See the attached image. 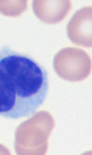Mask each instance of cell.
<instances>
[{
	"label": "cell",
	"mask_w": 92,
	"mask_h": 155,
	"mask_svg": "<svg viewBox=\"0 0 92 155\" xmlns=\"http://www.w3.org/2000/svg\"><path fill=\"white\" fill-rule=\"evenodd\" d=\"M48 88L47 72L37 61L7 48L0 50V117L17 120L34 114Z\"/></svg>",
	"instance_id": "cell-1"
},
{
	"label": "cell",
	"mask_w": 92,
	"mask_h": 155,
	"mask_svg": "<svg viewBox=\"0 0 92 155\" xmlns=\"http://www.w3.org/2000/svg\"><path fill=\"white\" fill-rule=\"evenodd\" d=\"M55 125L50 112L40 110L21 123L15 132V150L19 155H43Z\"/></svg>",
	"instance_id": "cell-2"
},
{
	"label": "cell",
	"mask_w": 92,
	"mask_h": 155,
	"mask_svg": "<svg viewBox=\"0 0 92 155\" xmlns=\"http://www.w3.org/2000/svg\"><path fill=\"white\" fill-rule=\"evenodd\" d=\"M91 67L90 57L80 48H63L56 53L54 59L55 73L67 81L79 82L87 79L90 75Z\"/></svg>",
	"instance_id": "cell-3"
},
{
	"label": "cell",
	"mask_w": 92,
	"mask_h": 155,
	"mask_svg": "<svg viewBox=\"0 0 92 155\" xmlns=\"http://www.w3.org/2000/svg\"><path fill=\"white\" fill-rule=\"evenodd\" d=\"M92 8L77 10L67 24V35L74 44L86 48L92 46Z\"/></svg>",
	"instance_id": "cell-4"
},
{
	"label": "cell",
	"mask_w": 92,
	"mask_h": 155,
	"mask_svg": "<svg viewBox=\"0 0 92 155\" xmlns=\"http://www.w3.org/2000/svg\"><path fill=\"white\" fill-rule=\"evenodd\" d=\"M69 0H34L32 9L35 16L48 24L58 23L64 20L71 9Z\"/></svg>",
	"instance_id": "cell-5"
},
{
	"label": "cell",
	"mask_w": 92,
	"mask_h": 155,
	"mask_svg": "<svg viewBox=\"0 0 92 155\" xmlns=\"http://www.w3.org/2000/svg\"><path fill=\"white\" fill-rule=\"evenodd\" d=\"M27 9L26 0L18 1H2L0 0V13L5 16L18 17Z\"/></svg>",
	"instance_id": "cell-6"
}]
</instances>
